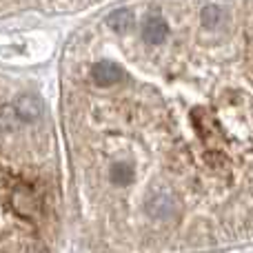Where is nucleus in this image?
I'll use <instances>...</instances> for the list:
<instances>
[{
	"mask_svg": "<svg viewBox=\"0 0 253 253\" xmlns=\"http://www.w3.org/2000/svg\"><path fill=\"white\" fill-rule=\"evenodd\" d=\"M44 105L36 93H20L13 102H2L0 105V135L20 131L25 125H34L42 118ZM2 184V178H0ZM2 249V245H0Z\"/></svg>",
	"mask_w": 253,
	"mask_h": 253,
	"instance_id": "f257e3e1",
	"label": "nucleus"
},
{
	"mask_svg": "<svg viewBox=\"0 0 253 253\" xmlns=\"http://www.w3.org/2000/svg\"><path fill=\"white\" fill-rule=\"evenodd\" d=\"M91 76H93V80H96V84H100V87H111V84H116L123 78V69H120L116 62L100 60L93 65Z\"/></svg>",
	"mask_w": 253,
	"mask_h": 253,
	"instance_id": "f03ea898",
	"label": "nucleus"
},
{
	"mask_svg": "<svg viewBox=\"0 0 253 253\" xmlns=\"http://www.w3.org/2000/svg\"><path fill=\"white\" fill-rule=\"evenodd\" d=\"M147 209L153 218H171V213H178V205L171 193H156L149 198Z\"/></svg>",
	"mask_w": 253,
	"mask_h": 253,
	"instance_id": "7ed1b4c3",
	"label": "nucleus"
},
{
	"mask_svg": "<svg viewBox=\"0 0 253 253\" xmlns=\"http://www.w3.org/2000/svg\"><path fill=\"white\" fill-rule=\"evenodd\" d=\"M142 36L149 44H160L167 40L169 36V27H167L165 18L162 16H149V20L142 27Z\"/></svg>",
	"mask_w": 253,
	"mask_h": 253,
	"instance_id": "20e7f679",
	"label": "nucleus"
},
{
	"mask_svg": "<svg viewBox=\"0 0 253 253\" xmlns=\"http://www.w3.org/2000/svg\"><path fill=\"white\" fill-rule=\"evenodd\" d=\"M107 22H109V27L114 31H118V34H129L131 27H133V11L131 9H116V11L109 13V18H107Z\"/></svg>",
	"mask_w": 253,
	"mask_h": 253,
	"instance_id": "39448f33",
	"label": "nucleus"
},
{
	"mask_svg": "<svg viewBox=\"0 0 253 253\" xmlns=\"http://www.w3.org/2000/svg\"><path fill=\"white\" fill-rule=\"evenodd\" d=\"M133 165L131 162H116L114 167H111V180H114L116 184H120V187H125V184H129L131 180H133Z\"/></svg>",
	"mask_w": 253,
	"mask_h": 253,
	"instance_id": "423d86ee",
	"label": "nucleus"
},
{
	"mask_svg": "<svg viewBox=\"0 0 253 253\" xmlns=\"http://www.w3.org/2000/svg\"><path fill=\"white\" fill-rule=\"evenodd\" d=\"M220 18H222V9L218 4H207L202 9V25L205 27H215L220 25Z\"/></svg>",
	"mask_w": 253,
	"mask_h": 253,
	"instance_id": "0eeeda50",
	"label": "nucleus"
}]
</instances>
